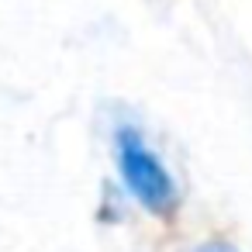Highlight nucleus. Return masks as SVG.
<instances>
[{"instance_id": "nucleus-1", "label": "nucleus", "mask_w": 252, "mask_h": 252, "mask_svg": "<svg viewBox=\"0 0 252 252\" xmlns=\"http://www.w3.org/2000/svg\"><path fill=\"white\" fill-rule=\"evenodd\" d=\"M114 166H118V176H121L128 197L145 214L169 221L180 211V187H176L169 166L145 142V135L128 121L114 128Z\"/></svg>"}, {"instance_id": "nucleus-2", "label": "nucleus", "mask_w": 252, "mask_h": 252, "mask_svg": "<svg viewBox=\"0 0 252 252\" xmlns=\"http://www.w3.org/2000/svg\"><path fill=\"white\" fill-rule=\"evenodd\" d=\"M193 252H238V249L231 242H224V238H207V242L193 245Z\"/></svg>"}]
</instances>
